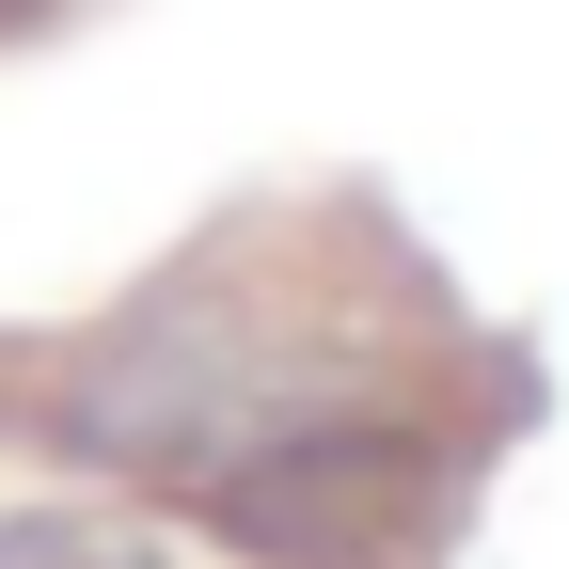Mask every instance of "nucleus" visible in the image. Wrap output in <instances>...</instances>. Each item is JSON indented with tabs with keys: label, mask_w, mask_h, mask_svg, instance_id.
Segmentation results:
<instances>
[{
	"label": "nucleus",
	"mask_w": 569,
	"mask_h": 569,
	"mask_svg": "<svg viewBox=\"0 0 569 569\" xmlns=\"http://www.w3.org/2000/svg\"><path fill=\"white\" fill-rule=\"evenodd\" d=\"M0 569H174L127 507H17L0 522Z\"/></svg>",
	"instance_id": "f257e3e1"
}]
</instances>
